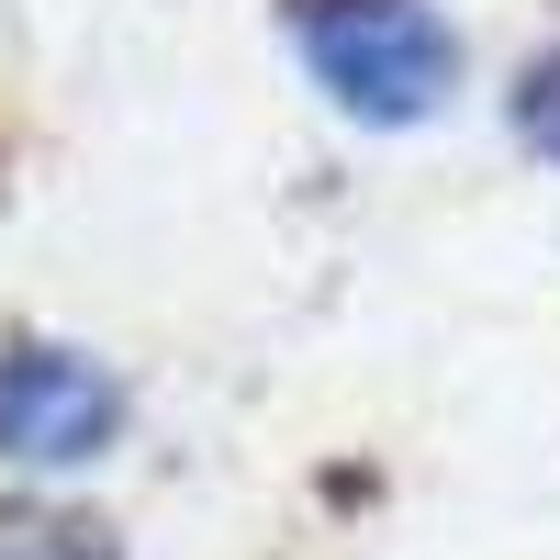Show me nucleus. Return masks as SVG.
<instances>
[{"label":"nucleus","instance_id":"obj_1","mask_svg":"<svg viewBox=\"0 0 560 560\" xmlns=\"http://www.w3.org/2000/svg\"><path fill=\"white\" fill-rule=\"evenodd\" d=\"M292 34L359 124H415L459 79V45L427 0H292Z\"/></svg>","mask_w":560,"mask_h":560},{"label":"nucleus","instance_id":"obj_2","mask_svg":"<svg viewBox=\"0 0 560 560\" xmlns=\"http://www.w3.org/2000/svg\"><path fill=\"white\" fill-rule=\"evenodd\" d=\"M124 427V393L68 348H12L0 359V459H34V471H68V459H102Z\"/></svg>","mask_w":560,"mask_h":560},{"label":"nucleus","instance_id":"obj_3","mask_svg":"<svg viewBox=\"0 0 560 560\" xmlns=\"http://www.w3.org/2000/svg\"><path fill=\"white\" fill-rule=\"evenodd\" d=\"M0 560H124L90 516H0Z\"/></svg>","mask_w":560,"mask_h":560},{"label":"nucleus","instance_id":"obj_4","mask_svg":"<svg viewBox=\"0 0 560 560\" xmlns=\"http://www.w3.org/2000/svg\"><path fill=\"white\" fill-rule=\"evenodd\" d=\"M516 135H527L538 158H560V45H549V57L516 79Z\"/></svg>","mask_w":560,"mask_h":560}]
</instances>
